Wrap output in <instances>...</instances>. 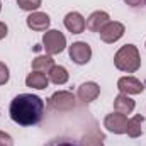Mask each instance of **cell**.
<instances>
[{
	"instance_id": "1",
	"label": "cell",
	"mask_w": 146,
	"mask_h": 146,
	"mask_svg": "<svg viewBox=\"0 0 146 146\" xmlns=\"http://www.w3.org/2000/svg\"><path fill=\"white\" fill-rule=\"evenodd\" d=\"M9 114L19 126H36L44 115V102L33 94H19L12 99Z\"/></svg>"
},
{
	"instance_id": "2",
	"label": "cell",
	"mask_w": 146,
	"mask_h": 146,
	"mask_svg": "<svg viewBox=\"0 0 146 146\" xmlns=\"http://www.w3.org/2000/svg\"><path fill=\"white\" fill-rule=\"evenodd\" d=\"M114 66L119 72L136 73L141 68V54L134 44H124L114 54Z\"/></svg>"
},
{
	"instance_id": "3",
	"label": "cell",
	"mask_w": 146,
	"mask_h": 146,
	"mask_svg": "<svg viewBox=\"0 0 146 146\" xmlns=\"http://www.w3.org/2000/svg\"><path fill=\"white\" fill-rule=\"evenodd\" d=\"M42 48H44L46 54H49V56L60 54L66 48V37L63 33H60L56 29H48L42 34Z\"/></svg>"
},
{
	"instance_id": "4",
	"label": "cell",
	"mask_w": 146,
	"mask_h": 146,
	"mask_svg": "<svg viewBox=\"0 0 146 146\" xmlns=\"http://www.w3.org/2000/svg\"><path fill=\"white\" fill-rule=\"evenodd\" d=\"M49 106L56 112H70L76 107V97L68 90H58L49 97Z\"/></svg>"
},
{
	"instance_id": "5",
	"label": "cell",
	"mask_w": 146,
	"mask_h": 146,
	"mask_svg": "<svg viewBox=\"0 0 146 146\" xmlns=\"http://www.w3.org/2000/svg\"><path fill=\"white\" fill-rule=\"evenodd\" d=\"M70 60L76 65H87L92 60V48L85 41H75L72 46H68Z\"/></svg>"
},
{
	"instance_id": "6",
	"label": "cell",
	"mask_w": 146,
	"mask_h": 146,
	"mask_svg": "<svg viewBox=\"0 0 146 146\" xmlns=\"http://www.w3.org/2000/svg\"><path fill=\"white\" fill-rule=\"evenodd\" d=\"M104 127L109 133H114V134H126V129H127V115L114 110L112 114H107L106 115Z\"/></svg>"
},
{
	"instance_id": "7",
	"label": "cell",
	"mask_w": 146,
	"mask_h": 146,
	"mask_svg": "<svg viewBox=\"0 0 146 146\" xmlns=\"http://www.w3.org/2000/svg\"><path fill=\"white\" fill-rule=\"evenodd\" d=\"M124 33H126V27H124L122 22L109 21V22L102 27V31H100L99 34H100V39H102L104 42H107V44H114L115 41H119L121 37L124 36Z\"/></svg>"
},
{
	"instance_id": "8",
	"label": "cell",
	"mask_w": 146,
	"mask_h": 146,
	"mask_svg": "<svg viewBox=\"0 0 146 146\" xmlns=\"http://www.w3.org/2000/svg\"><path fill=\"white\" fill-rule=\"evenodd\" d=\"M26 24H27L29 29H33V31H36V33H44V31H48L49 26H51V17H49L46 12L36 10V12H31V14L27 15Z\"/></svg>"
},
{
	"instance_id": "9",
	"label": "cell",
	"mask_w": 146,
	"mask_h": 146,
	"mask_svg": "<svg viewBox=\"0 0 146 146\" xmlns=\"http://www.w3.org/2000/svg\"><path fill=\"white\" fill-rule=\"evenodd\" d=\"M117 88L121 94H126V95H138V94H143L145 90V85L134 78V76H121L117 80Z\"/></svg>"
},
{
	"instance_id": "10",
	"label": "cell",
	"mask_w": 146,
	"mask_h": 146,
	"mask_svg": "<svg viewBox=\"0 0 146 146\" xmlns=\"http://www.w3.org/2000/svg\"><path fill=\"white\" fill-rule=\"evenodd\" d=\"M99 95H100V85L95 83V82H85V83H82L78 87V92H76L78 100L83 102V104L94 102Z\"/></svg>"
},
{
	"instance_id": "11",
	"label": "cell",
	"mask_w": 146,
	"mask_h": 146,
	"mask_svg": "<svg viewBox=\"0 0 146 146\" xmlns=\"http://www.w3.org/2000/svg\"><path fill=\"white\" fill-rule=\"evenodd\" d=\"M63 24L72 34H82L87 29V21L80 12H68L63 19Z\"/></svg>"
},
{
	"instance_id": "12",
	"label": "cell",
	"mask_w": 146,
	"mask_h": 146,
	"mask_svg": "<svg viewBox=\"0 0 146 146\" xmlns=\"http://www.w3.org/2000/svg\"><path fill=\"white\" fill-rule=\"evenodd\" d=\"M110 21V15L104 10H95L88 15L87 19V29H90L92 33H100L102 27Z\"/></svg>"
},
{
	"instance_id": "13",
	"label": "cell",
	"mask_w": 146,
	"mask_h": 146,
	"mask_svg": "<svg viewBox=\"0 0 146 146\" xmlns=\"http://www.w3.org/2000/svg\"><path fill=\"white\" fill-rule=\"evenodd\" d=\"M136 107V102L131 99V95H126V94H119L115 99H114V110L115 112H121L124 115L131 114Z\"/></svg>"
},
{
	"instance_id": "14",
	"label": "cell",
	"mask_w": 146,
	"mask_h": 146,
	"mask_svg": "<svg viewBox=\"0 0 146 146\" xmlns=\"http://www.w3.org/2000/svg\"><path fill=\"white\" fill-rule=\"evenodd\" d=\"M49 85V78L46 73L41 72H31L26 76V87L29 88H36V90H44Z\"/></svg>"
},
{
	"instance_id": "15",
	"label": "cell",
	"mask_w": 146,
	"mask_h": 146,
	"mask_svg": "<svg viewBox=\"0 0 146 146\" xmlns=\"http://www.w3.org/2000/svg\"><path fill=\"white\" fill-rule=\"evenodd\" d=\"M48 78H49V82L54 83V85H65V83L68 82V78H70V73H68V70H66L65 66L54 65V66L48 72Z\"/></svg>"
},
{
	"instance_id": "16",
	"label": "cell",
	"mask_w": 146,
	"mask_h": 146,
	"mask_svg": "<svg viewBox=\"0 0 146 146\" xmlns=\"http://www.w3.org/2000/svg\"><path fill=\"white\" fill-rule=\"evenodd\" d=\"M143 122H145V117L136 114L133 115L131 119H127V129H126V134L129 138H139L143 134Z\"/></svg>"
},
{
	"instance_id": "17",
	"label": "cell",
	"mask_w": 146,
	"mask_h": 146,
	"mask_svg": "<svg viewBox=\"0 0 146 146\" xmlns=\"http://www.w3.org/2000/svg\"><path fill=\"white\" fill-rule=\"evenodd\" d=\"M33 72H41V73H48L53 66H54V60L49 54H42V56H36L31 63Z\"/></svg>"
},
{
	"instance_id": "18",
	"label": "cell",
	"mask_w": 146,
	"mask_h": 146,
	"mask_svg": "<svg viewBox=\"0 0 146 146\" xmlns=\"http://www.w3.org/2000/svg\"><path fill=\"white\" fill-rule=\"evenodd\" d=\"M104 134L99 133L97 129H92L85 133L80 139V146H104Z\"/></svg>"
},
{
	"instance_id": "19",
	"label": "cell",
	"mask_w": 146,
	"mask_h": 146,
	"mask_svg": "<svg viewBox=\"0 0 146 146\" xmlns=\"http://www.w3.org/2000/svg\"><path fill=\"white\" fill-rule=\"evenodd\" d=\"M41 2H42V0H17V5H19L21 10L36 12L37 9L41 7Z\"/></svg>"
},
{
	"instance_id": "20",
	"label": "cell",
	"mask_w": 146,
	"mask_h": 146,
	"mask_svg": "<svg viewBox=\"0 0 146 146\" xmlns=\"http://www.w3.org/2000/svg\"><path fill=\"white\" fill-rule=\"evenodd\" d=\"M9 78H10V70H9V66H7L3 61H0V85H5V83L9 82Z\"/></svg>"
},
{
	"instance_id": "21",
	"label": "cell",
	"mask_w": 146,
	"mask_h": 146,
	"mask_svg": "<svg viewBox=\"0 0 146 146\" xmlns=\"http://www.w3.org/2000/svg\"><path fill=\"white\" fill-rule=\"evenodd\" d=\"M46 146H78L75 141L72 139H66V138H60V139H53V141H49Z\"/></svg>"
},
{
	"instance_id": "22",
	"label": "cell",
	"mask_w": 146,
	"mask_h": 146,
	"mask_svg": "<svg viewBox=\"0 0 146 146\" xmlns=\"http://www.w3.org/2000/svg\"><path fill=\"white\" fill-rule=\"evenodd\" d=\"M0 146H14L12 136L5 131H0Z\"/></svg>"
},
{
	"instance_id": "23",
	"label": "cell",
	"mask_w": 146,
	"mask_h": 146,
	"mask_svg": "<svg viewBox=\"0 0 146 146\" xmlns=\"http://www.w3.org/2000/svg\"><path fill=\"white\" fill-rule=\"evenodd\" d=\"M124 2L129 7H143V5H146V0H124Z\"/></svg>"
},
{
	"instance_id": "24",
	"label": "cell",
	"mask_w": 146,
	"mask_h": 146,
	"mask_svg": "<svg viewBox=\"0 0 146 146\" xmlns=\"http://www.w3.org/2000/svg\"><path fill=\"white\" fill-rule=\"evenodd\" d=\"M7 34H9V27H7V24H5V22H0V41L7 36Z\"/></svg>"
},
{
	"instance_id": "25",
	"label": "cell",
	"mask_w": 146,
	"mask_h": 146,
	"mask_svg": "<svg viewBox=\"0 0 146 146\" xmlns=\"http://www.w3.org/2000/svg\"><path fill=\"white\" fill-rule=\"evenodd\" d=\"M0 12H2V2H0Z\"/></svg>"
},
{
	"instance_id": "26",
	"label": "cell",
	"mask_w": 146,
	"mask_h": 146,
	"mask_svg": "<svg viewBox=\"0 0 146 146\" xmlns=\"http://www.w3.org/2000/svg\"><path fill=\"white\" fill-rule=\"evenodd\" d=\"M145 46H146V42H145Z\"/></svg>"
}]
</instances>
